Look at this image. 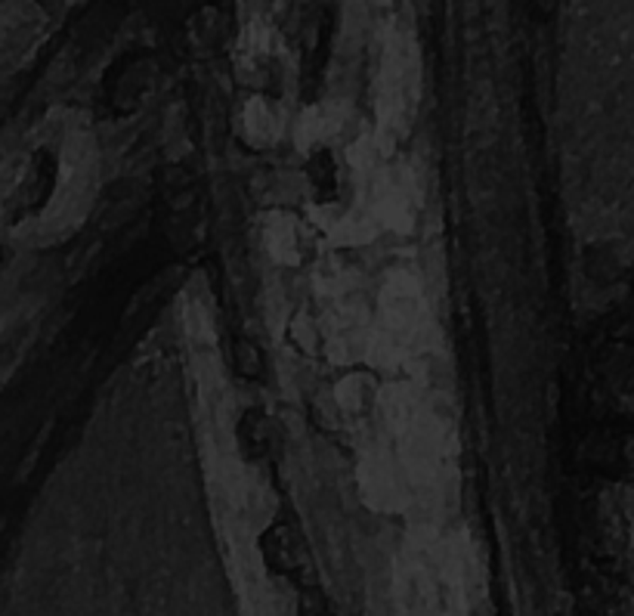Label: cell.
<instances>
[{
    "mask_svg": "<svg viewBox=\"0 0 634 616\" xmlns=\"http://www.w3.org/2000/svg\"><path fill=\"white\" fill-rule=\"evenodd\" d=\"M103 183V152L90 118L53 109L4 171V229L22 248L69 242L90 218Z\"/></svg>",
    "mask_w": 634,
    "mask_h": 616,
    "instance_id": "cell-1",
    "label": "cell"
},
{
    "mask_svg": "<svg viewBox=\"0 0 634 616\" xmlns=\"http://www.w3.org/2000/svg\"><path fill=\"white\" fill-rule=\"evenodd\" d=\"M235 78L245 87V93H263V97H282L288 99L292 93V53L279 29L266 19L254 16L241 25L232 50Z\"/></svg>",
    "mask_w": 634,
    "mask_h": 616,
    "instance_id": "cell-2",
    "label": "cell"
},
{
    "mask_svg": "<svg viewBox=\"0 0 634 616\" xmlns=\"http://www.w3.org/2000/svg\"><path fill=\"white\" fill-rule=\"evenodd\" d=\"M424 297L411 276L400 273L387 279L377 310L372 313V341L368 356H381L384 363H400L421 338Z\"/></svg>",
    "mask_w": 634,
    "mask_h": 616,
    "instance_id": "cell-3",
    "label": "cell"
},
{
    "mask_svg": "<svg viewBox=\"0 0 634 616\" xmlns=\"http://www.w3.org/2000/svg\"><path fill=\"white\" fill-rule=\"evenodd\" d=\"M421 84L415 44L402 35H393L384 50L381 63V87H377V118L387 133H396L411 121Z\"/></svg>",
    "mask_w": 634,
    "mask_h": 616,
    "instance_id": "cell-4",
    "label": "cell"
},
{
    "mask_svg": "<svg viewBox=\"0 0 634 616\" xmlns=\"http://www.w3.org/2000/svg\"><path fill=\"white\" fill-rule=\"evenodd\" d=\"M50 31V13L38 4H4L0 13V44H4L6 69L29 63L35 47Z\"/></svg>",
    "mask_w": 634,
    "mask_h": 616,
    "instance_id": "cell-5",
    "label": "cell"
},
{
    "mask_svg": "<svg viewBox=\"0 0 634 616\" xmlns=\"http://www.w3.org/2000/svg\"><path fill=\"white\" fill-rule=\"evenodd\" d=\"M288 131V99L263 97V93H245L239 109V133L248 146L269 149Z\"/></svg>",
    "mask_w": 634,
    "mask_h": 616,
    "instance_id": "cell-6",
    "label": "cell"
},
{
    "mask_svg": "<svg viewBox=\"0 0 634 616\" xmlns=\"http://www.w3.org/2000/svg\"><path fill=\"white\" fill-rule=\"evenodd\" d=\"M307 227L303 220H298L288 211H275L266 218V227H263V242H266V252L273 261L279 263H300L303 252H307Z\"/></svg>",
    "mask_w": 634,
    "mask_h": 616,
    "instance_id": "cell-7",
    "label": "cell"
}]
</instances>
